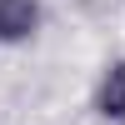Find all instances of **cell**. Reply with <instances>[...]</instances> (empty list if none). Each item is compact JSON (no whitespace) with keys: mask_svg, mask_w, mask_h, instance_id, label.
<instances>
[{"mask_svg":"<svg viewBox=\"0 0 125 125\" xmlns=\"http://www.w3.org/2000/svg\"><path fill=\"white\" fill-rule=\"evenodd\" d=\"M40 25V5L35 0H0V45L30 40Z\"/></svg>","mask_w":125,"mask_h":125,"instance_id":"1","label":"cell"},{"mask_svg":"<svg viewBox=\"0 0 125 125\" xmlns=\"http://www.w3.org/2000/svg\"><path fill=\"white\" fill-rule=\"evenodd\" d=\"M95 110L105 120L125 125V60H115V65L105 70V80H100V95H95Z\"/></svg>","mask_w":125,"mask_h":125,"instance_id":"2","label":"cell"}]
</instances>
